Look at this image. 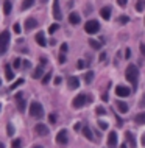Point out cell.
<instances>
[{
  "instance_id": "cell-29",
  "label": "cell",
  "mask_w": 145,
  "mask_h": 148,
  "mask_svg": "<svg viewBox=\"0 0 145 148\" xmlns=\"http://www.w3.org/2000/svg\"><path fill=\"white\" fill-rule=\"evenodd\" d=\"M92 79H94V72L91 70V72H87V73H86V77H84V81L87 83V84H89V83L92 81Z\"/></svg>"
},
{
  "instance_id": "cell-43",
  "label": "cell",
  "mask_w": 145,
  "mask_h": 148,
  "mask_svg": "<svg viewBox=\"0 0 145 148\" xmlns=\"http://www.w3.org/2000/svg\"><path fill=\"white\" fill-rule=\"evenodd\" d=\"M66 61V53H61L59 55V62H64Z\"/></svg>"
},
{
  "instance_id": "cell-27",
  "label": "cell",
  "mask_w": 145,
  "mask_h": 148,
  "mask_svg": "<svg viewBox=\"0 0 145 148\" xmlns=\"http://www.w3.org/2000/svg\"><path fill=\"white\" fill-rule=\"evenodd\" d=\"M20 84H24V78H20V79H17V81H14L13 84L10 86V90H14V89H16V87H19Z\"/></svg>"
},
{
  "instance_id": "cell-51",
  "label": "cell",
  "mask_w": 145,
  "mask_h": 148,
  "mask_svg": "<svg viewBox=\"0 0 145 148\" xmlns=\"http://www.w3.org/2000/svg\"><path fill=\"white\" fill-rule=\"evenodd\" d=\"M33 148H42V147H39V145H36V147H33Z\"/></svg>"
},
{
  "instance_id": "cell-21",
  "label": "cell",
  "mask_w": 145,
  "mask_h": 148,
  "mask_svg": "<svg viewBox=\"0 0 145 148\" xmlns=\"http://www.w3.org/2000/svg\"><path fill=\"white\" fill-rule=\"evenodd\" d=\"M117 109H119L122 114H125V112H128V105L125 103V101H117Z\"/></svg>"
},
{
  "instance_id": "cell-8",
  "label": "cell",
  "mask_w": 145,
  "mask_h": 148,
  "mask_svg": "<svg viewBox=\"0 0 145 148\" xmlns=\"http://www.w3.org/2000/svg\"><path fill=\"white\" fill-rule=\"evenodd\" d=\"M36 26H37V20L34 17H28L25 20V30L27 31H31V30L36 28Z\"/></svg>"
},
{
  "instance_id": "cell-1",
  "label": "cell",
  "mask_w": 145,
  "mask_h": 148,
  "mask_svg": "<svg viewBox=\"0 0 145 148\" xmlns=\"http://www.w3.org/2000/svg\"><path fill=\"white\" fill-rule=\"evenodd\" d=\"M125 77L129 83H131L133 89H136L137 87V81H139V69H137V66L134 64H129L127 67V70H125Z\"/></svg>"
},
{
  "instance_id": "cell-48",
  "label": "cell",
  "mask_w": 145,
  "mask_h": 148,
  "mask_svg": "<svg viewBox=\"0 0 145 148\" xmlns=\"http://www.w3.org/2000/svg\"><path fill=\"white\" fill-rule=\"evenodd\" d=\"M140 106H145V94H144V97H142V100H140Z\"/></svg>"
},
{
  "instance_id": "cell-9",
  "label": "cell",
  "mask_w": 145,
  "mask_h": 148,
  "mask_svg": "<svg viewBox=\"0 0 145 148\" xmlns=\"http://www.w3.org/2000/svg\"><path fill=\"white\" fill-rule=\"evenodd\" d=\"M108 145H109V148H116V145H117V132L116 131L109 132V136H108Z\"/></svg>"
},
{
  "instance_id": "cell-20",
  "label": "cell",
  "mask_w": 145,
  "mask_h": 148,
  "mask_svg": "<svg viewBox=\"0 0 145 148\" xmlns=\"http://www.w3.org/2000/svg\"><path fill=\"white\" fill-rule=\"evenodd\" d=\"M42 73H44V66H37L36 67V70H34L33 72V78H41V77H42Z\"/></svg>"
},
{
  "instance_id": "cell-44",
  "label": "cell",
  "mask_w": 145,
  "mask_h": 148,
  "mask_svg": "<svg viewBox=\"0 0 145 148\" xmlns=\"http://www.w3.org/2000/svg\"><path fill=\"white\" fill-rule=\"evenodd\" d=\"M67 52V44H63L61 45V53H66Z\"/></svg>"
},
{
  "instance_id": "cell-40",
  "label": "cell",
  "mask_w": 145,
  "mask_h": 148,
  "mask_svg": "<svg viewBox=\"0 0 145 148\" xmlns=\"http://www.w3.org/2000/svg\"><path fill=\"white\" fill-rule=\"evenodd\" d=\"M13 67H16V69H19V67H20V59H19V58L14 59V66H13Z\"/></svg>"
},
{
  "instance_id": "cell-15",
  "label": "cell",
  "mask_w": 145,
  "mask_h": 148,
  "mask_svg": "<svg viewBox=\"0 0 145 148\" xmlns=\"http://www.w3.org/2000/svg\"><path fill=\"white\" fill-rule=\"evenodd\" d=\"M67 84L70 89H78V86H80V79L77 77H70L69 78V81H67Z\"/></svg>"
},
{
  "instance_id": "cell-39",
  "label": "cell",
  "mask_w": 145,
  "mask_h": 148,
  "mask_svg": "<svg viewBox=\"0 0 145 148\" xmlns=\"http://www.w3.org/2000/svg\"><path fill=\"white\" fill-rule=\"evenodd\" d=\"M48 120H50V123H55L56 122V114H50V115H48Z\"/></svg>"
},
{
  "instance_id": "cell-10",
  "label": "cell",
  "mask_w": 145,
  "mask_h": 148,
  "mask_svg": "<svg viewBox=\"0 0 145 148\" xmlns=\"http://www.w3.org/2000/svg\"><path fill=\"white\" fill-rule=\"evenodd\" d=\"M16 100H17V109H19L20 112H25L27 103H25L24 98H22V94H17V95H16Z\"/></svg>"
},
{
  "instance_id": "cell-6",
  "label": "cell",
  "mask_w": 145,
  "mask_h": 148,
  "mask_svg": "<svg viewBox=\"0 0 145 148\" xmlns=\"http://www.w3.org/2000/svg\"><path fill=\"white\" fill-rule=\"evenodd\" d=\"M56 142H58L59 145H66V143L69 142V136H67L66 130H61L58 134H56Z\"/></svg>"
},
{
  "instance_id": "cell-5",
  "label": "cell",
  "mask_w": 145,
  "mask_h": 148,
  "mask_svg": "<svg viewBox=\"0 0 145 148\" xmlns=\"http://www.w3.org/2000/svg\"><path fill=\"white\" fill-rule=\"evenodd\" d=\"M98 30H100V24L97 20H87L84 24V31L87 35H95L98 33Z\"/></svg>"
},
{
  "instance_id": "cell-47",
  "label": "cell",
  "mask_w": 145,
  "mask_h": 148,
  "mask_svg": "<svg viewBox=\"0 0 145 148\" xmlns=\"http://www.w3.org/2000/svg\"><path fill=\"white\" fill-rule=\"evenodd\" d=\"M81 130V123H75V131Z\"/></svg>"
},
{
  "instance_id": "cell-23",
  "label": "cell",
  "mask_w": 145,
  "mask_h": 148,
  "mask_svg": "<svg viewBox=\"0 0 145 148\" xmlns=\"http://www.w3.org/2000/svg\"><path fill=\"white\" fill-rule=\"evenodd\" d=\"M83 134H84V137H86V139L94 140V134H92V131H91V128L84 126V128H83Z\"/></svg>"
},
{
  "instance_id": "cell-31",
  "label": "cell",
  "mask_w": 145,
  "mask_h": 148,
  "mask_svg": "<svg viewBox=\"0 0 145 148\" xmlns=\"http://www.w3.org/2000/svg\"><path fill=\"white\" fill-rule=\"evenodd\" d=\"M50 78H52V72H48L47 75H44V77H42V84H47V83L50 81Z\"/></svg>"
},
{
  "instance_id": "cell-54",
  "label": "cell",
  "mask_w": 145,
  "mask_h": 148,
  "mask_svg": "<svg viewBox=\"0 0 145 148\" xmlns=\"http://www.w3.org/2000/svg\"><path fill=\"white\" fill-rule=\"evenodd\" d=\"M0 86H2V79H0Z\"/></svg>"
},
{
  "instance_id": "cell-36",
  "label": "cell",
  "mask_w": 145,
  "mask_h": 148,
  "mask_svg": "<svg viewBox=\"0 0 145 148\" xmlns=\"http://www.w3.org/2000/svg\"><path fill=\"white\" fill-rule=\"evenodd\" d=\"M105 108H103V106H98V108H97V114H98V115H105Z\"/></svg>"
},
{
  "instance_id": "cell-2",
  "label": "cell",
  "mask_w": 145,
  "mask_h": 148,
  "mask_svg": "<svg viewBox=\"0 0 145 148\" xmlns=\"http://www.w3.org/2000/svg\"><path fill=\"white\" fill-rule=\"evenodd\" d=\"M30 115L34 119H42L44 117V108L39 101H31L30 103Z\"/></svg>"
},
{
  "instance_id": "cell-34",
  "label": "cell",
  "mask_w": 145,
  "mask_h": 148,
  "mask_svg": "<svg viewBox=\"0 0 145 148\" xmlns=\"http://www.w3.org/2000/svg\"><path fill=\"white\" fill-rule=\"evenodd\" d=\"M13 28H14V33H17V35H20L22 28H20V25H19V24H14V26H13Z\"/></svg>"
},
{
  "instance_id": "cell-25",
  "label": "cell",
  "mask_w": 145,
  "mask_h": 148,
  "mask_svg": "<svg viewBox=\"0 0 145 148\" xmlns=\"http://www.w3.org/2000/svg\"><path fill=\"white\" fill-rule=\"evenodd\" d=\"M145 10V0H137V3H136V11H144Z\"/></svg>"
},
{
  "instance_id": "cell-11",
  "label": "cell",
  "mask_w": 145,
  "mask_h": 148,
  "mask_svg": "<svg viewBox=\"0 0 145 148\" xmlns=\"http://www.w3.org/2000/svg\"><path fill=\"white\" fill-rule=\"evenodd\" d=\"M129 92H131V90L125 86H117L116 87V95H119V97H128Z\"/></svg>"
},
{
  "instance_id": "cell-38",
  "label": "cell",
  "mask_w": 145,
  "mask_h": 148,
  "mask_svg": "<svg viewBox=\"0 0 145 148\" xmlns=\"http://www.w3.org/2000/svg\"><path fill=\"white\" fill-rule=\"evenodd\" d=\"M77 69H84V61H77Z\"/></svg>"
},
{
  "instance_id": "cell-50",
  "label": "cell",
  "mask_w": 145,
  "mask_h": 148,
  "mask_svg": "<svg viewBox=\"0 0 145 148\" xmlns=\"http://www.w3.org/2000/svg\"><path fill=\"white\" fill-rule=\"evenodd\" d=\"M0 148H5V145H3V143H2V142H0Z\"/></svg>"
},
{
  "instance_id": "cell-13",
  "label": "cell",
  "mask_w": 145,
  "mask_h": 148,
  "mask_svg": "<svg viewBox=\"0 0 145 148\" xmlns=\"http://www.w3.org/2000/svg\"><path fill=\"white\" fill-rule=\"evenodd\" d=\"M36 42L37 45H41V47H45L47 45V41H45V36H44V31H39V33H36Z\"/></svg>"
},
{
  "instance_id": "cell-37",
  "label": "cell",
  "mask_w": 145,
  "mask_h": 148,
  "mask_svg": "<svg viewBox=\"0 0 145 148\" xmlns=\"http://www.w3.org/2000/svg\"><path fill=\"white\" fill-rule=\"evenodd\" d=\"M119 22H120V24H127V22H128V16H120Z\"/></svg>"
},
{
  "instance_id": "cell-49",
  "label": "cell",
  "mask_w": 145,
  "mask_h": 148,
  "mask_svg": "<svg viewBox=\"0 0 145 148\" xmlns=\"http://www.w3.org/2000/svg\"><path fill=\"white\" fill-rule=\"evenodd\" d=\"M140 140H142V145H145V134L142 136V139H140Z\"/></svg>"
},
{
  "instance_id": "cell-32",
  "label": "cell",
  "mask_w": 145,
  "mask_h": 148,
  "mask_svg": "<svg viewBox=\"0 0 145 148\" xmlns=\"http://www.w3.org/2000/svg\"><path fill=\"white\" fill-rule=\"evenodd\" d=\"M58 28H59V25H58V24H52V25H50V28H48V33H50V35H53V33H55Z\"/></svg>"
},
{
  "instance_id": "cell-24",
  "label": "cell",
  "mask_w": 145,
  "mask_h": 148,
  "mask_svg": "<svg viewBox=\"0 0 145 148\" xmlns=\"http://www.w3.org/2000/svg\"><path fill=\"white\" fill-rule=\"evenodd\" d=\"M89 45L94 48V50H98V48L101 47V42H100V41H97V39H89Z\"/></svg>"
},
{
  "instance_id": "cell-4",
  "label": "cell",
  "mask_w": 145,
  "mask_h": 148,
  "mask_svg": "<svg viewBox=\"0 0 145 148\" xmlns=\"http://www.w3.org/2000/svg\"><path fill=\"white\" fill-rule=\"evenodd\" d=\"M91 101H92V97H87V95H84V94H80V95H77L74 98L72 106H74L75 109H81L86 103H91Z\"/></svg>"
},
{
  "instance_id": "cell-45",
  "label": "cell",
  "mask_w": 145,
  "mask_h": 148,
  "mask_svg": "<svg viewBox=\"0 0 145 148\" xmlns=\"http://www.w3.org/2000/svg\"><path fill=\"white\" fill-rule=\"evenodd\" d=\"M98 59H100V61L103 62V61L106 59V53H101V55H100V58H98Z\"/></svg>"
},
{
  "instance_id": "cell-12",
  "label": "cell",
  "mask_w": 145,
  "mask_h": 148,
  "mask_svg": "<svg viewBox=\"0 0 145 148\" xmlns=\"http://www.w3.org/2000/svg\"><path fill=\"white\" fill-rule=\"evenodd\" d=\"M34 131H36V134H39V136H47L48 134V128L42 123H37L36 126H34Z\"/></svg>"
},
{
  "instance_id": "cell-19",
  "label": "cell",
  "mask_w": 145,
  "mask_h": 148,
  "mask_svg": "<svg viewBox=\"0 0 145 148\" xmlns=\"http://www.w3.org/2000/svg\"><path fill=\"white\" fill-rule=\"evenodd\" d=\"M34 2H36V0H24V2H22V5H20V10L25 11V10L31 8V6L34 5Z\"/></svg>"
},
{
  "instance_id": "cell-7",
  "label": "cell",
  "mask_w": 145,
  "mask_h": 148,
  "mask_svg": "<svg viewBox=\"0 0 145 148\" xmlns=\"http://www.w3.org/2000/svg\"><path fill=\"white\" fill-rule=\"evenodd\" d=\"M53 17L56 20H61V8H59V0H53Z\"/></svg>"
},
{
  "instance_id": "cell-22",
  "label": "cell",
  "mask_w": 145,
  "mask_h": 148,
  "mask_svg": "<svg viewBox=\"0 0 145 148\" xmlns=\"http://www.w3.org/2000/svg\"><path fill=\"white\" fill-rule=\"evenodd\" d=\"M134 120H136L137 125H145V112H139Z\"/></svg>"
},
{
  "instance_id": "cell-3",
  "label": "cell",
  "mask_w": 145,
  "mask_h": 148,
  "mask_svg": "<svg viewBox=\"0 0 145 148\" xmlns=\"http://www.w3.org/2000/svg\"><path fill=\"white\" fill-rule=\"evenodd\" d=\"M10 41H11V36H10L8 30L0 33V55H5L6 53V50L10 47Z\"/></svg>"
},
{
  "instance_id": "cell-17",
  "label": "cell",
  "mask_w": 145,
  "mask_h": 148,
  "mask_svg": "<svg viewBox=\"0 0 145 148\" xmlns=\"http://www.w3.org/2000/svg\"><path fill=\"white\" fill-rule=\"evenodd\" d=\"M11 10H13V3H11L10 0H5V2H3V13H5L6 16H10Z\"/></svg>"
},
{
  "instance_id": "cell-16",
  "label": "cell",
  "mask_w": 145,
  "mask_h": 148,
  "mask_svg": "<svg viewBox=\"0 0 145 148\" xmlns=\"http://www.w3.org/2000/svg\"><path fill=\"white\" fill-rule=\"evenodd\" d=\"M100 16L105 19V20H108L109 17H111V8L109 6H105V8L100 10Z\"/></svg>"
},
{
  "instance_id": "cell-52",
  "label": "cell",
  "mask_w": 145,
  "mask_h": 148,
  "mask_svg": "<svg viewBox=\"0 0 145 148\" xmlns=\"http://www.w3.org/2000/svg\"><path fill=\"white\" fill-rule=\"evenodd\" d=\"M120 148H127V145H122V147H120Z\"/></svg>"
},
{
  "instance_id": "cell-46",
  "label": "cell",
  "mask_w": 145,
  "mask_h": 148,
  "mask_svg": "<svg viewBox=\"0 0 145 148\" xmlns=\"http://www.w3.org/2000/svg\"><path fill=\"white\" fill-rule=\"evenodd\" d=\"M61 81H63L61 77H56V78H55V84H61Z\"/></svg>"
},
{
  "instance_id": "cell-53",
  "label": "cell",
  "mask_w": 145,
  "mask_h": 148,
  "mask_svg": "<svg viewBox=\"0 0 145 148\" xmlns=\"http://www.w3.org/2000/svg\"><path fill=\"white\" fill-rule=\"evenodd\" d=\"M41 2H42V3H45V2H47V0H41Z\"/></svg>"
},
{
  "instance_id": "cell-35",
  "label": "cell",
  "mask_w": 145,
  "mask_h": 148,
  "mask_svg": "<svg viewBox=\"0 0 145 148\" xmlns=\"http://www.w3.org/2000/svg\"><path fill=\"white\" fill-rule=\"evenodd\" d=\"M98 126H100L101 130H106V128H108V123L103 122V120H98Z\"/></svg>"
},
{
  "instance_id": "cell-42",
  "label": "cell",
  "mask_w": 145,
  "mask_h": 148,
  "mask_svg": "<svg viewBox=\"0 0 145 148\" xmlns=\"http://www.w3.org/2000/svg\"><path fill=\"white\" fill-rule=\"evenodd\" d=\"M117 3H119L122 8H123V6H127V0H117Z\"/></svg>"
},
{
  "instance_id": "cell-30",
  "label": "cell",
  "mask_w": 145,
  "mask_h": 148,
  "mask_svg": "<svg viewBox=\"0 0 145 148\" xmlns=\"http://www.w3.org/2000/svg\"><path fill=\"white\" fill-rule=\"evenodd\" d=\"M6 134H8L10 137H13V136H14V126H13V125H8V126H6Z\"/></svg>"
},
{
  "instance_id": "cell-14",
  "label": "cell",
  "mask_w": 145,
  "mask_h": 148,
  "mask_svg": "<svg viewBox=\"0 0 145 148\" xmlns=\"http://www.w3.org/2000/svg\"><path fill=\"white\" fill-rule=\"evenodd\" d=\"M5 78L8 79V83L14 79V72H13V69H11L10 64H5Z\"/></svg>"
},
{
  "instance_id": "cell-28",
  "label": "cell",
  "mask_w": 145,
  "mask_h": 148,
  "mask_svg": "<svg viewBox=\"0 0 145 148\" xmlns=\"http://www.w3.org/2000/svg\"><path fill=\"white\" fill-rule=\"evenodd\" d=\"M11 148H22V139H14Z\"/></svg>"
},
{
  "instance_id": "cell-33",
  "label": "cell",
  "mask_w": 145,
  "mask_h": 148,
  "mask_svg": "<svg viewBox=\"0 0 145 148\" xmlns=\"http://www.w3.org/2000/svg\"><path fill=\"white\" fill-rule=\"evenodd\" d=\"M139 52H140V55L145 58V42H142V44L139 45Z\"/></svg>"
},
{
  "instance_id": "cell-41",
  "label": "cell",
  "mask_w": 145,
  "mask_h": 148,
  "mask_svg": "<svg viewBox=\"0 0 145 148\" xmlns=\"http://www.w3.org/2000/svg\"><path fill=\"white\" fill-rule=\"evenodd\" d=\"M125 58H131V50H129V48H127V50H125Z\"/></svg>"
},
{
  "instance_id": "cell-18",
  "label": "cell",
  "mask_w": 145,
  "mask_h": 148,
  "mask_svg": "<svg viewBox=\"0 0 145 148\" xmlns=\"http://www.w3.org/2000/svg\"><path fill=\"white\" fill-rule=\"evenodd\" d=\"M69 22H70L72 25H78L80 24V16L77 13H70V16H69Z\"/></svg>"
},
{
  "instance_id": "cell-26",
  "label": "cell",
  "mask_w": 145,
  "mask_h": 148,
  "mask_svg": "<svg viewBox=\"0 0 145 148\" xmlns=\"http://www.w3.org/2000/svg\"><path fill=\"white\" fill-rule=\"evenodd\" d=\"M125 137H127V140H129L131 147H136V140H134V136H133V132H127V134H125Z\"/></svg>"
},
{
  "instance_id": "cell-55",
  "label": "cell",
  "mask_w": 145,
  "mask_h": 148,
  "mask_svg": "<svg viewBox=\"0 0 145 148\" xmlns=\"http://www.w3.org/2000/svg\"><path fill=\"white\" fill-rule=\"evenodd\" d=\"M0 109H2V105H0Z\"/></svg>"
}]
</instances>
